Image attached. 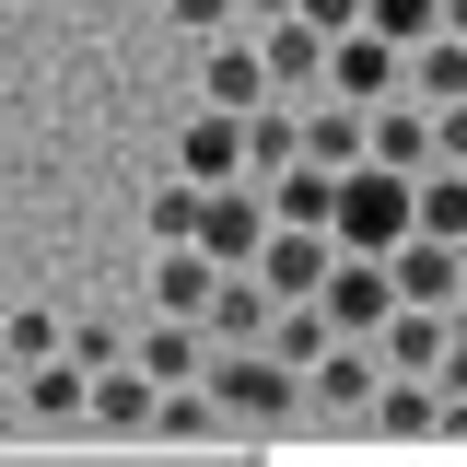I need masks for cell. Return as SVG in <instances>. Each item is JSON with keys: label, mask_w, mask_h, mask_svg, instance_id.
<instances>
[{"label": "cell", "mask_w": 467, "mask_h": 467, "mask_svg": "<svg viewBox=\"0 0 467 467\" xmlns=\"http://www.w3.org/2000/svg\"><path fill=\"white\" fill-rule=\"evenodd\" d=\"M257 47H269V82H281V94H327V36H316L304 12L257 24Z\"/></svg>", "instance_id": "8fae6325"}, {"label": "cell", "mask_w": 467, "mask_h": 467, "mask_svg": "<svg viewBox=\"0 0 467 467\" xmlns=\"http://www.w3.org/2000/svg\"><path fill=\"white\" fill-rule=\"evenodd\" d=\"M444 24H456V36H467V0H444Z\"/></svg>", "instance_id": "f546056e"}, {"label": "cell", "mask_w": 467, "mask_h": 467, "mask_svg": "<svg viewBox=\"0 0 467 467\" xmlns=\"http://www.w3.org/2000/svg\"><path fill=\"white\" fill-rule=\"evenodd\" d=\"M269 94H281V82H269V47H257V36H211V106H269Z\"/></svg>", "instance_id": "9a60e30c"}, {"label": "cell", "mask_w": 467, "mask_h": 467, "mask_svg": "<svg viewBox=\"0 0 467 467\" xmlns=\"http://www.w3.org/2000/svg\"><path fill=\"white\" fill-rule=\"evenodd\" d=\"M70 350H82V362H94V374H106V362H129V339H117L106 316H82V327H70Z\"/></svg>", "instance_id": "d4e9b609"}, {"label": "cell", "mask_w": 467, "mask_h": 467, "mask_svg": "<svg viewBox=\"0 0 467 467\" xmlns=\"http://www.w3.org/2000/svg\"><path fill=\"white\" fill-rule=\"evenodd\" d=\"M409 223H420V175H409V164H374V152L339 164V223H327L339 245H374V257H386Z\"/></svg>", "instance_id": "7a4b0ae2"}, {"label": "cell", "mask_w": 467, "mask_h": 467, "mask_svg": "<svg viewBox=\"0 0 467 467\" xmlns=\"http://www.w3.org/2000/svg\"><path fill=\"white\" fill-rule=\"evenodd\" d=\"M420 234H456L467 245V164H420Z\"/></svg>", "instance_id": "44dd1931"}, {"label": "cell", "mask_w": 467, "mask_h": 467, "mask_svg": "<svg viewBox=\"0 0 467 467\" xmlns=\"http://www.w3.org/2000/svg\"><path fill=\"white\" fill-rule=\"evenodd\" d=\"M175 175H199V187L245 175V117H234V106H199V117H187V140H175Z\"/></svg>", "instance_id": "30bf717a"}, {"label": "cell", "mask_w": 467, "mask_h": 467, "mask_svg": "<svg viewBox=\"0 0 467 467\" xmlns=\"http://www.w3.org/2000/svg\"><path fill=\"white\" fill-rule=\"evenodd\" d=\"M0 339L24 350V362H47V350H70V327H58L47 304H12V316H0Z\"/></svg>", "instance_id": "603a6c76"}, {"label": "cell", "mask_w": 467, "mask_h": 467, "mask_svg": "<svg viewBox=\"0 0 467 467\" xmlns=\"http://www.w3.org/2000/svg\"><path fill=\"white\" fill-rule=\"evenodd\" d=\"M456 327H467V292H456Z\"/></svg>", "instance_id": "4dcf8cb0"}, {"label": "cell", "mask_w": 467, "mask_h": 467, "mask_svg": "<svg viewBox=\"0 0 467 467\" xmlns=\"http://www.w3.org/2000/svg\"><path fill=\"white\" fill-rule=\"evenodd\" d=\"M374 164H409V175H420V164H444V140H432V106H420L409 82L374 106Z\"/></svg>", "instance_id": "5bb4252c"}, {"label": "cell", "mask_w": 467, "mask_h": 467, "mask_svg": "<svg viewBox=\"0 0 467 467\" xmlns=\"http://www.w3.org/2000/svg\"><path fill=\"white\" fill-rule=\"evenodd\" d=\"M152 409H164V374H152L140 350L94 374V420H106V432H152Z\"/></svg>", "instance_id": "4fadbf2b"}, {"label": "cell", "mask_w": 467, "mask_h": 467, "mask_svg": "<svg viewBox=\"0 0 467 467\" xmlns=\"http://www.w3.org/2000/svg\"><path fill=\"white\" fill-rule=\"evenodd\" d=\"M398 82H409V47H398V36H374V24L327 36V94H350V106H386Z\"/></svg>", "instance_id": "5b68a950"}, {"label": "cell", "mask_w": 467, "mask_h": 467, "mask_svg": "<svg viewBox=\"0 0 467 467\" xmlns=\"http://www.w3.org/2000/svg\"><path fill=\"white\" fill-rule=\"evenodd\" d=\"M432 386H444V409H467V327H456V350L432 362Z\"/></svg>", "instance_id": "83f0119b"}, {"label": "cell", "mask_w": 467, "mask_h": 467, "mask_svg": "<svg viewBox=\"0 0 467 467\" xmlns=\"http://www.w3.org/2000/svg\"><path fill=\"white\" fill-rule=\"evenodd\" d=\"M211 398H223L234 432H269V420L304 409V362H281L269 339H223V350H211Z\"/></svg>", "instance_id": "6da1fadb"}, {"label": "cell", "mask_w": 467, "mask_h": 467, "mask_svg": "<svg viewBox=\"0 0 467 467\" xmlns=\"http://www.w3.org/2000/svg\"><path fill=\"white\" fill-rule=\"evenodd\" d=\"M374 350H386L398 374H432V362L456 350V304H398V316L374 327Z\"/></svg>", "instance_id": "9c48e42d"}, {"label": "cell", "mask_w": 467, "mask_h": 467, "mask_svg": "<svg viewBox=\"0 0 467 467\" xmlns=\"http://www.w3.org/2000/svg\"><path fill=\"white\" fill-rule=\"evenodd\" d=\"M0 386H24V350H12V339H0Z\"/></svg>", "instance_id": "f1b7e54d"}, {"label": "cell", "mask_w": 467, "mask_h": 467, "mask_svg": "<svg viewBox=\"0 0 467 467\" xmlns=\"http://www.w3.org/2000/svg\"><path fill=\"white\" fill-rule=\"evenodd\" d=\"M269 316H281V292L257 281V269H223V292H211V339H269Z\"/></svg>", "instance_id": "2e32d148"}, {"label": "cell", "mask_w": 467, "mask_h": 467, "mask_svg": "<svg viewBox=\"0 0 467 467\" xmlns=\"http://www.w3.org/2000/svg\"><path fill=\"white\" fill-rule=\"evenodd\" d=\"M339 339V316H327V304H316V292H304V304H281V316H269V350H281V362H316V350Z\"/></svg>", "instance_id": "ffe728a7"}, {"label": "cell", "mask_w": 467, "mask_h": 467, "mask_svg": "<svg viewBox=\"0 0 467 467\" xmlns=\"http://www.w3.org/2000/svg\"><path fill=\"white\" fill-rule=\"evenodd\" d=\"M0 316H12V304H0Z\"/></svg>", "instance_id": "1f68e13d"}, {"label": "cell", "mask_w": 467, "mask_h": 467, "mask_svg": "<svg viewBox=\"0 0 467 467\" xmlns=\"http://www.w3.org/2000/svg\"><path fill=\"white\" fill-rule=\"evenodd\" d=\"M292 152H304V117L269 94V106H245V175H281Z\"/></svg>", "instance_id": "d6986e66"}, {"label": "cell", "mask_w": 467, "mask_h": 467, "mask_svg": "<svg viewBox=\"0 0 467 467\" xmlns=\"http://www.w3.org/2000/svg\"><path fill=\"white\" fill-rule=\"evenodd\" d=\"M187 36H223V24H245V0H164Z\"/></svg>", "instance_id": "cb8c5ba5"}, {"label": "cell", "mask_w": 467, "mask_h": 467, "mask_svg": "<svg viewBox=\"0 0 467 467\" xmlns=\"http://www.w3.org/2000/svg\"><path fill=\"white\" fill-rule=\"evenodd\" d=\"M409 94H420V106H456V94H467V36H456V24L409 47Z\"/></svg>", "instance_id": "e0dca14e"}, {"label": "cell", "mask_w": 467, "mask_h": 467, "mask_svg": "<svg viewBox=\"0 0 467 467\" xmlns=\"http://www.w3.org/2000/svg\"><path fill=\"white\" fill-rule=\"evenodd\" d=\"M24 409H36V420H58V432H70V420H94V362H82V350L24 362Z\"/></svg>", "instance_id": "ba28073f"}, {"label": "cell", "mask_w": 467, "mask_h": 467, "mask_svg": "<svg viewBox=\"0 0 467 467\" xmlns=\"http://www.w3.org/2000/svg\"><path fill=\"white\" fill-rule=\"evenodd\" d=\"M432 140H444V164H467V94H456V106H432Z\"/></svg>", "instance_id": "4316f807"}, {"label": "cell", "mask_w": 467, "mask_h": 467, "mask_svg": "<svg viewBox=\"0 0 467 467\" xmlns=\"http://www.w3.org/2000/svg\"><path fill=\"white\" fill-rule=\"evenodd\" d=\"M269 223H281V211H269V187H257V175H223V187L199 199V245H211L223 269H257Z\"/></svg>", "instance_id": "3957f363"}, {"label": "cell", "mask_w": 467, "mask_h": 467, "mask_svg": "<svg viewBox=\"0 0 467 467\" xmlns=\"http://www.w3.org/2000/svg\"><path fill=\"white\" fill-rule=\"evenodd\" d=\"M152 432H164V444H211V432H234V420H223V398H211V374H199V386H164Z\"/></svg>", "instance_id": "ac0fdd59"}, {"label": "cell", "mask_w": 467, "mask_h": 467, "mask_svg": "<svg viewBox=\"0 0 467 467\" xmlns=\"http://www.w3.org/2000/svg\"><path fill=\"white\" fill-rule=\"evenodd\" d=\"M292 12H304V24H316V36H350V24H362V12H374V0H292Z\"/></svg>", "instance_id": "484cf974"}, {"label": "cell", "mask_w": 467, "mask_h": 467, "mask_svg": "<svg viewBox=\"0 0 467 467\" xmlns=\"http://www.w3.org/2000/svg\"><path fill=\"white\" fill-rule=\"evenodd\" d=\"M211 292H223V257L187 234V245H164V269H152V316H211Z\"/></svg>", "instance_id": "7c38bea8"}, {"label": "cell", "mask_w": 467, "mask_h": 467, "mask_svg": "<svg viewBox=\"0 0 467 467\" xmlns=\"http://www.w3.org/2000/svg\"><path fill=\"white\" fill-rule=\"evenodd\" d=\"M327 257H339V234H316V223H269V245H257V281L281 292V304H304V292H327Z\"/></svg>", "instance_id": "8992f818"}, {"label": "cell", "mask_w": 467, "mask_h": 467, "mask_svg": "<svg viewBox=\"0 0 467 467\" xmlns=\"http://www.w3.org/2000/svg\"><path fill=\"white\" fill-rule=\"evenodd\" d=\"M362 24H374V36H398V47H420V36H444V0H374Z\"/></svg>", "instance_id": "7402d4cb"}, {"label": "cell", "mask_w": 467, "mask_h": 467, "mask_svg": "<svg viewBox=\"0 0 467 467\" xmlns=\"http://www.w3.org/2000/svg\"><path fill=\"white\" fill-rule=\"evenodd\" d=\"M316 304L339 316V339H374V327L398 316V269H386L374 245H339V257H327V292H316Z\"/></svg>", "instance_id": "277c9868"}, {"label": "cell", "mask_w": 467, "mask_h": 467, "mask_svg": "<svg viewBox=\"0 0 467 467\" xmlns=\"http://www.w3.org/2000/svg\"><path fill=\"white\" fill-rule=\"evenodd\" d=\"M374 386H386V350L327 339L316 362H304V398H316V409H339V420H350V409H374Z\"/></svg>", "instance_id": "52a82bcc"}]
</instances>
